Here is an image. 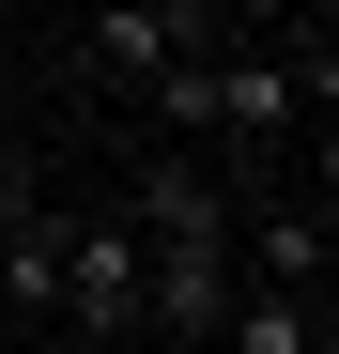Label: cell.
Here are the masks:
<instances>
[{
	"instance_id": "3",
	"label": "cell",
	"mask_w": 339,
	"mask_h": 354,
	"mask_svg": "<svg viewBox=\"0 0 339 354\" xmlns=\"http://www.w3.org/2000/svg\"><path fill=\"white\" fill-rule=\"evenodd\" d=\"M0 308H16V324L62 308V201H31L16 231H0Z\"/></svg>"
},
{
	"instance_id": "1",
	"label": "cell",
	"mask_w": 339,
	"mask_h": 354,
	"mask_svg": "<svg viewBox=\"0 0 339 354\" xmlns=\"http://www.w3.org/2000/svg\"><path fill=\"white\" fill-rule=\"evenodd\" d=\"M62 308H77L93 354L139 339V231H124V216H62Z\"/></svg>"
},
{
	"instance_id": "4",
	"label": "cell",
	"mask_w": 339,
	"mask_h": 354,
	"mask_svg": "<svg viewBox=\"0 0 339 354\" xmlns=\"http://www.w3.org/2000/svg\"><path fill=\"white\" fill-rule=\"evenodd\" d=\"M216 354H324V308H309V292H232Z\"/></svg>"
},
{
	"instance_id": "2",
	"label": "cell",
	"mask_w": 339,
	"mask_h": 354,
	"mask_svg": "<svg viewBox=\"0 0 339 354\" xmlns=\"http://www.w3.org/2000/svg\"><path fill=\"white\" fill-rule=\"evenodd\" d=\"M77 62H93V77H124V93H154L170 62H185V0H108Z\"/></svg>"
}]
</instances>
